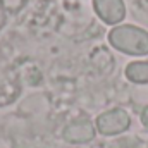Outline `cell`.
Segmentation results:
<instances>
[{"instance_id": "cell-7", "label": "cell", "mask_w": 148, "mask_h": 148, "mask_svg": "<svg viewBox=\"0 0 148 148\" xmlns=\"http://www.w3.org/2000/svg\"><path fill=\"white\" fill-rule=\"evenodd\" d=\"M140 119H141V124L145 126V127H148V105L141 110V115H140Z\"/></svg>"}, {"instance_id": "cell-2", "label": "cell", "mask_w": 148, "mask_h": 148, "mask_svg": "<svg viewBox=\"0 0 148 148\" xmlns=\"http://www.w3.org/2000/svg\"><path fill=\"white\" fill-rule=\"evenodd\" d=\"M131 126V117L124 109H110L97 117L95 127L103 136H117L127 131Z\"/></svg>"}, {"instance_id": "cell-4", "label": "cell", "mask_w": 148, "mask_h": 148, "mask_svg": "<svg viewBox=\"0 0 148 148\" xmlns=\"http://www.w3.org/2000/svg\"><path fill=\"white\" fill-rule=\"evenodd\" d=\"M97 16L110 26H117L126 17V5L122 0H93Z\"/></svg>"}, {"instance_id": "cell-3", "label": "cell", "mask_w": 148, "mask_h": 148, "mask_svg": "<svg viewBox=\"0 0 148 148\" xmlns=\"http://www.w3.org/2000/svg\"><path fill=\"white\" fill-rule=\"evenodd\" d=\"M97 134V127L91 121L88 119H77L71 124L66 126L62 136L67 143H73V145H84V143H90Z\"/></svg>"}, {"instance_id": "cell-5", "label": "cell", "mask_w": 148, "mask_h": 148, "mask_svg": "<svg viewBox=\"0 0 148 148\" xmlns=\"http://www.w3.org/2000/svg\"><path fill=\"white\" fill-rule=\"evenodd\" d=\"M126 77L136 84H148V60H134L127 64Z\"/></svg>"}, {"instance_id": "cell-1", "label": "cell", "mask_w": 148, "mask_h": 148, "mask_svg": "<svg viewBox=\"0 0 148 148\" xmlns=\"http://www.w3.org/2000/svg\"><path fill=\"white\" fill-rule=\"evenodd\" d=\"M109 43L126 55H148V31L133 24H117L112 28L109 33Z\"/></svg>"}, {"instance_id": "cell-6", "label": "cell", "mask_w": 148, "mask_h": 148, "mask_svg": "<svg viewBox=\"0 0 148 148\" xmlns=\"http://www.w3.org/2000/svg\"><path fill=\"white\" fill-rule=\"evenodd\" d=\"M2 7L7 10V12H17L23 9V5L26 3V0H0Z\"/></svg>"}]
</instances>
